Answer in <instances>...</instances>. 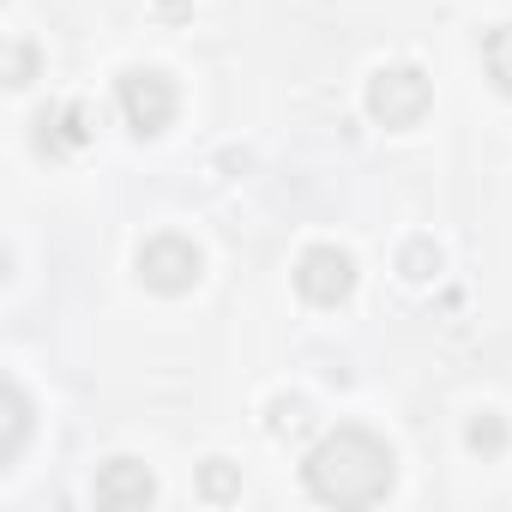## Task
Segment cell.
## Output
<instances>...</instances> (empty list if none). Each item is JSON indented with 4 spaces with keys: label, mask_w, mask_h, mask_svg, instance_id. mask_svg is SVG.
Wrapping results in <instances>:
<instances>
[{
    "label": "cell",
    "mask_w": 512,
    "mask_h": 512,
    "mask_svg": "<svg viewBox=\"0 0 512 512\" xmlns=\"http://www.w3.org/2000/svg\"><path fill=\"white\" fill-rule=\"evenodd\" d=\"M199 278H205V253H199L187 235L163 229V235H151V241L139 247V284H145V290H157V296H187Z\"/></svg>",
    "instance_id": "3"
},
{
    "label": "cell",
    "mask_w": 512,
    "mask_h": 512,
    "mask_svg": "<svg viewBox=\"0 0 512 512\" xmlns=\"http://www.w3.org/2000/svg\"><path fill=\"white\" fill-rule=\"evenodd\" d=\"M25 440H31V398H25V386L13 380V386H7V452H0V470L19 464Z\"/></svg>",
    "instance_id": "8"
},
{
    "label": "cell",
    "mask_w": 512,
    "mask_h": 512,
    "mask_svg": "<svg viewBox=\"0 0 512 512\" xmlns=\"http://www.w3.org/2000/svg\"><path fill=\"white\" fill-rule=\"evenodd\" d=\"M362 103H368V121H374V127L410 133V127L434 109V85H428L422 67H380V73L368 79Z\"/></svg>",
    "instance_id": "2"
},
{
    "label": "cell",
    "mask_w": 512,
    "mask_h": 512,
    "mask_svg": "<svg viewBox=\"0 0 512 512\" xmlns=\"http://www.w3.org/2000/svg\"><path fill=\"white\" fill-rule=\"evenodd\" d=\"M193 13V0H157V19H169V25H181Z\"/></svg>",
    "instance_id": "15"
},
{
    "label": "cell",
    "mask_w": 512,
    "mask_h": 512,
    "mask_svg": "<svg viewBox=\"0 0 512 512\" xmlns=\"http://www.w3.org/2000/svg\"><path fill=\"white\" fill-rule=\"evenodd\" d=\"M115 97H121V115H127V127L139 139H157L175 121V79L163 67H127Z\"/></svg>",
    "instance_id": "4"
},
{
    "label": "cell",
    "mask_w": 512,
    "mask_h": 512,
    "mask_svg": "<svg viewBox=\"0 0 512 512\" xmlns=\"http://www.w3.org/2000/svg\"><path fill=\"white\" fill-rule=\"evenodd\" d=\"M296 290L314 308H344L356 296V260L338 241H320V247H308L302 260H296Z\"/></svg>",
    "instance_id": "5"
},
{
    "label": "cell",
    "mask_w": 512,
    "mask_h": 512,
    "mask_svg": "<svg viewBox=\"0 0 512 512\" xmlns=\"http://www.w3.org/2000/svg\"><path fill=\"white\" fill-rule=\"evenodd\" d=\"M91 500H97L103 512H139V506L157 500V476H151L139 458H109V464L97 470V482H91Z\"/></svg>",
    "instance_id": "6"
},
{
    "label": "cell",
    "mask_w": 512,
    "mask_h": 512,
    "mask_svg": "<svg viewBox=\"0 0 512 512\" xmlns=\"http://www.w3.org/2000/svg\"><path fill=\"white\" fill-rule=\"evenodd\" d=\"M506 440H512V434H506V422H500L494 410L470 416V428H464V446H470L476 458H500V452H506Z\"/></svg>",
    "instance_id": "13"
},
{
    "label": "cell",
    "mask_w": 512,
    "mask_h": 512,
    "mask_svg": "<svg viewBox=\"0 0 512 512\" xmlns=\"http://www.w3.org/2000/svg\"><path fill=\"white\" fill-rule=\"evenodd\" d=\"M31 79H37V43L13 37V49H7V85H13V91H25Z\"/></svg>",
    "instance_id": "14"
},
{
    "label": "cell",
    "mask_w": 512,
    "mask_h": 512,
    "mask_svg": "<svg viewBox=\"0 0 512 512\" xmlns=\"http://www.w3.org/2000/svg\"><path fill=\"white\" fill-rule=\"evenodd\" d=\"M266 428L278 434V440H302L308 428H314V410H308V398H272V410H266Z\"/></svg>",
    "instance_id": "12"
},
{
    "label": "cell",
    "mask_w": 512,
    "mask_h": 512,
    "mask_svg": "<svg viewBox=\"0 0 512 512\" xmlns=\"http://www.w3.org/2000/svg\"><path fill=\"white\" fill-rule=\"evenodd\" d=\"M392 476H398V458L368 428H332L302 464V482L320 506H374L392 494Z\"/></svg>",
    "instance_id": "1"
},
{
    "label": "cell",
    "mask_w": 512,
    "mask_h": 512,
    "mask_svg": "<svg viewBox=\"0 0 512 512\" xmlns=\"http://www.w3.org/2000/svg\"><path fill=\"white\" fill-rule=\"evenodd\" d=\"M199 500H211V506L241 500V470H235L229 458H205V464H199Z\"/></svg>",
    "instance_id": "10"
},
{
    "label": "cell",
    "mask_w": 512,
    "mask_h": 512,
    "mask_svg": "<svg viewBox=\"0 0 512 512\" xmlns=\"http://www.w3.org/2000/svg\"><path fill=\"white\" fill-rule=\"evenodd\" d=\"M37 127H43V133H37V145H43V151H85L97 121H91V109H85V103H61V109H49Z\"/></svg>",
    "instance_id": "7"
},
{
    "label": "cell",
    "mask_w": 512,
    "mask_h": 512,
    "mask_svg": "<svg viewBox=\"0 0 512 512\" xmlns=\"http://www.w3.org/2000/svg\"><path fill=\"white\" fill-rule=\"evenodd\" d=\"M482 67H488L494 91L512 97V25H494V31L482 37Z\"/></svg>",
    "instance_id": "11"
},
{
    "label": "cell",
    "mask_w": 512,
    "mask_h": 512,
    "mask_svg": "<svg viewBox=\"0 0 512 512\" xmlns=\"http://www.w3.org/2000/svg\"><path fill=\"white\" fill-rule=\"evenodd\" d=\"M398 278H404V284H434V278H440V247H434L428 235H410V241L398 247Z\"/></svg>",
    "instance_id": "9"
}]
</instances>
